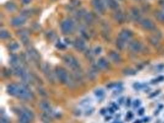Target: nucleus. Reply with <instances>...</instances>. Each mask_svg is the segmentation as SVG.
I'll use <instances>...</instances> for the list:
<instances>
[{
    "mask_svg": "<svg viewBox=\"0 0 164 123\" xmlns=\"http://www.w3.org/2000/svg\"><path fill=\"white\" fill-rule=\"evenodd\" d=\"M7 92L11 96L18 97L22 99H31L33 96L32 92L25 86L15 84H12L8 86Z\"/></svg>",
    "mask_w": 164,
    "mask_h": 123,
    "instance_id": "f257e3e1",
    "label": "nucleus"
},
{
    "mask_svg": "<svg viewBox=\"0 0 164 123\" xmlns=\"http://www.w3.org/2000/svg\"><path fill=\"white\" fill-rule=\"evenodd\" d=\"M63 59L64 62L66 65H68L73 71L78 73L80 70L79 63L74 57L70 55H65L63 56Z\"/></svg>",
    "mask_w": 164,
    "mask_h": 123,
    "instance_id": "f03ea898",
    "label": "nucleus"
},
{
    "mask_svg": "<svg viewBox=\"0 0 164 123\" xmlns=\"http://www.w3.org/2000/svg\"><path fill=\"white\" fill-rule=\"evenodd\" d=\"M55 75L57 78H58L59 81L63 84H67L68 82L70 76H69L68 73L65 69L62 67H57L55 70Z\"/></svg>",
    "mask_w": 164,
    "mask_h": 123,
    "instance_id": "7ed1b4c3",
    "label": "nucleus"
},
{
    "mask_svg": "<svg viewBox=\"0 0 164 123\" xmlns=\"http://www.w3.org/2000/svg\"><path fill=\"white\" fill-rule=\"evenodd\" d=\"M74 28L73 22L70 19L64 20L61 24V29L62 32L65 34H70L72 32Z\"/></svg>",
    "mask_w": 164,
    "mask_h": 123,
    "instance_id": "20e7f679",
    "label": "nucleus"
},
{
    "mask_svg": "<svg viewBox=\"0 0 164 123\" xmlns=\"http://www.w3.org/2000/svg\"><path fill=\"white\" fill-rule=\"evenodd\" d=\"M142 27L144 29L148 31H152L155 29V26L152 20L149 19H143L141 22Z\"/></svg>",
    "mask_w": 164,
    "mask_h": 123,
    "instance_id": "39448f33",
    "label": "nucleus"
},
{
    "mask_svg": "<svg viewBox=\"0 0 164 123\" xmlns=\"http://www.w3.org/2000/svg\"><path fill=\"white\" fill-rule=\"evenodd\" d=\"M33 114L29 110H25L23 111L20 116V123H29L33 119Z\"/></svg>",
    "mask_w": 164,
    "mask_h": 123,
    "instance_id": "423d86ee",
    "label": "nucleus"
},
{
    "mask_svg": "<svg viewBox=\"0 0 164 123\" xmlns=\"http://www.w3.org/2000/svg\"><path fill=\"white\" fill-rule=\"evenodd\" d=\"M93 6L98 12L103 13L105 11V6L103 0H92V1Z\"/></svg>",
    "mask_w": 164,
    "mask_h": 123,
    "instance_id": "0eeeda50",
    "label": "nucleus"
},
{
    "mask_svg": "<svg viewBox=\"0 0 164 123\" xmlns=\"http://www.w3.org/2000/svg\"><path fill=\"white\" fill-rule=\"evenodd\" d=\"M132 37V33L129 30H123L119 34L118 38L122 41L127 42V41H129Z\"/></svg>",
    "mask_w": 164,
    "mask_h": 123,
    "instance_id": "6e6552de",
    "label": "nucleus"
},
{
    "mask_svg": "<svg viewBox=\"0 0 164 123\" xmlns=\"http://www.w3.org/2000/svg\"><path fill=\"white\" fill-rule=\"evenodd\" d=\"M26 21H27V17L23 15L22 16L16 17L12 19L11 20V24L14 27H19L24 25Z\"/></svg>",
    "mask_w": 164,
    "mask_h": 123,
    "instance_id": "1a4fd4ad",
    "label": "nucleus"
},
{
    "mask_svg": "<svg viewBox=\"0 0 164 123\" xmlns=\"http://www.w3.org/2000/svg\"><path fill=\"white\" fill-rule=\"evenodd\" d=\"M129 48L131 51L133 52H139L142 50L143 46L140 42L138 41H133L129 44Z\"/></svg>",
    "mask_w": 164,
    "mask_h": 123,
    "instance_id": "9d476101",
    "label": "nucleus"
},
{
    "mask_svg": "<svg viewBox=\"0 0 164 123\" xmlns=\"http://www.w3.org/2000/svg\"><path fill=\"white\" fill-rule=\"evenodd\" d=\"M43 71L49 81L52 82L54 81V76L53 75V72L52 71V70L51 68H50V66H49L48 65H46V64L44 65L43 67Z\"/></svg>",
    "mask_w": 164,
    "mask_h": 123,
    "instance_id": "9b49d317",
    "label": "nucleus"
},
{
    "mask_svg": "<svg viewBox=\"0 0 164 123\" xmlns=\"http://www.w3.org/2000/svg\"><path fill=\"white\" fill-rule=\"evenodd\" d=\"M74 47L79 51H84L86 48V44L84 41L81 39H77L74 42Z\"/></svg>",
    "mask_w": 164,
    "mask_h": 123,
    "instance_id": "f8f14e48",
    "label": "nucleus"
},
{
    "mask_svg": "<svg viewBox=\"0 0 164 123\" xmlns=\"http://www.w3.org/2000/svg\"><path fill=\"white\" fill-rule=\"evenodd\" d=\"M28 54L29 58L32 59V60H33L34 62L39 61L40 57H39V54L38 53V52L35 49H34L33 48H29L28 50Z\"/></svg>",
    "mask_w": 164,
    "mask_h": 123,
    "instance_id": "ddd939ff",
    "label": "nucleus"
},
{
    "mask_svg": "<svg viewBox=\"0 0 164 123\" xmlns=\"http://www.w3.org/2000/svg\"><path fill=\"white\" fill-rule=\"evenodd\" d=\"M109 57L111 60L114 62V63H120L121 61V57L119 54L114 51H111L109 52Z\"/></svg>",
    "mask_w": 164,
    "mask_h": 123,
    "instance_id": "4468645a",
    "label": "nucleus"
},
{
    "mask_svg": "<svg viewBox=\"0 0 164 123\" xmlns=\"http://www.w3.org/2000/svg\"><path fill=\"white\" fill-rule=\"evenodd\" d=\"M109 64L107 60L105 58H100L97 62V67L98 68L102 69V70H105L108 68Z\"/></svg>",
    "mask_w": 164,
    "mask_h": 123,
    "instance_id": "2eb2a0df",
    "label": "nucleus"
},
{
    "mask_svg": "<svg viewBox=\"0 0 164 123\" xmlns=\"http://www.w3.org/2000/svg\"><path fill=\"white\" fill-rule=\"evenodd\" d=\"M105 1L111 9H117L119 8V4L116 0H105Z\"/></svg>",
    "mask_w": 164,
    "mask_h": 123,
    "instance_id": "dca6fc26",
    "label": "nucleus"
},
{
    "mask_svg": "<svg viewBox=\"0 0 164 123\" xmlns=\"http://www.w3.org/2000/svg\"><path fill=\"white\" fill-rule=\"evenodd\" d=\"M40 106L45 111H48L50 110V104L46 101H43L40 103Z\"/></svg>",
    "mask_w": 164,
    "mask_h": 123,
    "instance_id": "f3484780",
    "label": "nucleus"
},
{
    "mask_svg": "<svg viewBox=\"0 0 164 123\" xmlns=\"http://www.w3.org/2000/svg\"><path fill=\"white\" fill-rule=\"evenodd\" d=\"M114 17H115L116 20L119 22H123L125 20V16L122 12L116 13L114 16Z\"/></svg>",
    "mask_w": 164,
    "mask_h": 123,
    "instance_id": "a211bd4d",
    "label": "nucleus"
},
{
    "mask_svg": "<svg viewBox=\"0 0 164 123\" xmlns=\"http://www.w3.org/2000/svg\"><path fill=\"white\" fill-rule=\"evenodd\" d=\"M95 96L96 97L98 98H103V97L105 96V91L102 89L100 88L96 89L95 91Z\"/></svg>",
    "mask_w": 164,
    "mask_h": 123,
    "instance_id": "6ab92c4d",
    "label": "nucleus"
},
{
    "mask_svg": "<svg viewBox=\"0 0 164 123\" xmlns=\"http://www.w3.org/2000/svg\"><path fill=\"white\" fill-rule=\"evenodd\" d=\"M5 7H6V9L8 10V11H10V12H12V11H15L16 9V5L14 4V3L9 2L7 4L5 5Z\"/></svg>",
    "mask_w": 164,
    "mask_h": 123,
    "instance_id": "aec40b11",
    "label": "nucleus"
},
{
    "mask_svg": "<svg viewBox=\"0 0 164 123\" xmlns=\"http://www.w3.org/2000/svg\"><path fill=\"white\" fill-rule=\"evenodd\" d=\"M0 37H1V38L3 39H8L10 37V34L7 30H1V32H0Z\"/></svg>",
    "mask_w": 164,
    "mask_h": 123,
    "instance_id": "412c9836",
    "label": "nucleus"
},
{
    "mask_svg": "<svg viewBox=\"0 0 164 123\" xmlns=\"http://www.w3.org/2000/svg\"><path fill=\"white\" fill-rule=\"evenodd\" d=\"M155 16H156L157 19L159 21L163 23L164 22V11H159V12H157Z\"/></svg>",
    "mask_w": 164,
    "mask_h": 123,
    "instance_id": "4be33fe9",
    "label": "nucleus"
},
{
    "mask_svg": "<svg viewBox=\"0 0 164 123\" xmlns=\"http://www.w3.org/2000/svg\"><path fill=\"white\" fill-rule=\"evenodd\" d=\"M125 43L126 42L122 41V40H121V39L118 38L117 40V42H116V46H117L118 49H123L124 48V47H125Z\"/></svg>",
    "mask_w": 164,
    "mask_h": 123,
    "instance_id": "5701e85b",
    "label": "nucleus"
},
{
    "mask_svg": "<svg viewBox=\"0 0 164 123\" xmlns=\"http://www.w3.org/2000/svg\"><path fill=\"white\" fill-rule=\"evenodd\" d=\"M19 59H18V57L16 56V55H13L11 57V63L12 64L13 66H16V65H19Z\"/></svg>",
    "mask_w": 164,
    "mask_h": 123,
    "instance_id": "b1692460",
    "label": "nucleus"
},
{
    "mask_svg": "<svg viewBox=\"0 0 164 123\" xmlns=\"http://www.w3.org/2000/svg\"><path fill=\"white\" fill-rule=\"evenodd\" d=\"M84 19L85 20H86V22L87 23H89V24H91V23H92V22L93 21V16L91 14H90V13H88V14H85L84 16Z\"/></svg>",
    "mask_w": 164,
    "mask_h": 123,
    "instance_id": "393cba45",
    "label": "nucleus"
},
{
    "mask_svg": "<svg viewBox=\"0 0 164 123\" xmlns=\"http://www.w3.org/2000/svg\"><path fill=\"white\" fill-rule=\"evenodd\" d=\"M19 48V45L17 42H13L10 45V49L12 50H16Z\"/></svg>",
    "mask_w": 164,
    "mask_h": 123,
    "instance_id": "a878e982",
    "label": "nucleus"
},
{
    "mask_svg": "<svg viewBox=\"0 0 164 123\" xmlns=\"http://www.w3.org/2000/svg\"><path fill=\"white\" fill-rule=\"evenodd\" d=\"M88 76H89L90 78H92V79H94L95 78L96 72H95V70H93H93H91V71L88 72Z\"/></svg>",
    "mask_w": 164,
    "mask_h": 123,
    "instance_id": "bb28decb",
    "label": "nucleus"
},
{
    "mask_svg": "<svg viewBox=\"0 0 164 123\" xmlns=\"http://www.w3.org/2000/svg\"><path fill=\"white\" fill-rule=\"evenodd\" d=\"M132 14L133 15V16L135 18H138L139 16H140V13H139L138 10L137 9H133Z\"/></svg>",
    "mask_w": 164,
    "mask_h": 123,
    "instance_id": "cd10ccee",
    "label": "nucleus"
},
{
    "mask_svg": "<svg viewBox=\"0 0 164 123\" xmlns=\"http://www.w3.org/2000/svg\"><path fill=\"white\" fill-rule=\"evenodd\" d=\"M101 50H102V49H101V47H96L95 49L94 52H95V54H100V53H101Z\"/></svg>",
    "mask_w": 164,
    "mask_h": 123,
    "instance_id": "c85d7f7f",
    "label": "nucleus"
},
{
    "mask_svg": "<svg viewBox=\"0 0 164 123\" xmlns=\"http://www.w3.org/2000/svg\"><path fill=\"white\" fill-rule=\"evenodd\" d=\"M1 123H8V121L5 118H1Z\"/></svg>",
    "mask_w": 164,
    "mask_h": 123,
    "instance_id": "c756f323",
    "label": "nucleus"
},
{
    "mask_svg": "<svg viewBox=\"0 0 164 123\" xmlns=\"http://www.w3.org/2000/svg\"><path fill=\"white\" fill-rule=\"evenodd\" d=\"M31 1H32V0H22V3H24V4H29V3L31 2Z\"/></svg>",
    "mask_w": 164,
    "mask_h": 123,
    "instance_id": "7c9ffc66",
    "label": "nucleus"
}]
</instances>
